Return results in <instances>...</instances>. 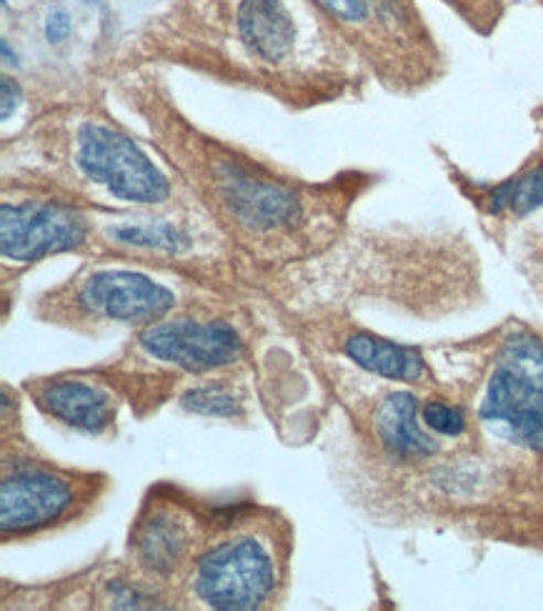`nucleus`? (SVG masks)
<instances>
[{"instance_id": "1", "label": "nucleus", "mask_w": 543, "mask_h": 611, "mask_svg": "<svg viewBox=\"0 0 543 611\" xmlns=\"http://www.w3.org/2000/svg\"><path fill=\"white\" fill-rule=\"evenodd\" d=\"M481 414L509 424L521 444L543 449V346L536 339L517 336L503 346Z\"/></svg>"}, {"instance_id": "2", "label": "nucleus", "mask_w": 543, "mask_h": 611, "mask_svg": "<svg viewBox=\"0 0 543 611\" xmlns=\"http://www.w3.org/2000/svg\"><path fill=\"white\" fill-rule=\"evenodd\" d=\"M275 587L273 559L253 536L220 542L193 574V591L210 609H259Z\"/></svg>"}, {"instance_id": "3", "label": "nucleus", "mask_w": 543, "mask_h": 611, "mask_svg": "<svg viewBox=\"0 0 543 611\" xmlns=\"http://www.w3.org/2000/svg\"><path fill=\"white\" fill-rule=\"evenodd\" d=\"M78 168L110 196L131 204H161L169 198V181L149 156L108 126L86 123L78 133Z\"/></svg>"}, {"instance_id": "4", "label": "nucleus", "mask_w": 543, "mask_h": 611, "mask_svg": "<svg viewBox=\"0 0 543 611\" xmlns=\"http://www.w3.org/2000/svg\"><path fill=\"white\" fill-rule=\"evenodd\" d=\"M86 239V223L70 208L53 204H3L0 214V246L8 261H39L61 253Z\"/></svg>"}, {"instance_id": "5", "label": "nucleus", "mask_w": 543, "mask_h": 611, "mask_svg": "<svg viewBox=\"0 0 543 611\" xmlns=\"http://www.w3.org/2000/svg\"><path fill=\"white\" fill-rule=\"evenodd\" d=\"M145 353L186 371H214L234 363L241 353V339L220 321H161L143 331Z\"/></svg>"}, {"instance_id": "6", "label": "nucleus", "mask_w": 543, "mask_h": 611, "mask_svg": "<svg viewBox=\"0 0 543 611\" xmlns=\"http://www.w3.org/2000/svg\"><path fill=\"white\" fill-rule=\"evenodd\" d=\"M76 487L43 467H15L3 477L0 491V526L3 534H28L70 512Z\"/></svg>"}, {"instance_id": "7", "label": "nucleus", "mask_w": 543, "mask_h": 611, "mask_svg": "<svg viewBox=\"0 0 543 611\" xmlns=\"http://www.w3.org/2000/svg\"><path fill=\"white\" fill-rule=\"evenodd\" d=\"M80 304L110 321L141 324L169 312L173 294L141 273L104 271L86 281L80 291Z\"/></svg>"}, {"instance_id": "8", "label": "nucleus", "mask_w": 543, "mask_h": 611, "mask_svg": "<svg viewBox=\"0 0 543 611\" xmlns=\"http://www.w3.org/2000/svg\"><path fill=\"white\" fill-rule=\"evenodd\" d=\"M39 404L58 422L78 432L100 434L113 422V399L106 389L86 381H53L39 391Z\"/></svg>"}, {"instance_id": "9", "label": "nucleus", "mask_w": 543, "mask_h": 611, "mask_svg": "<svg viewBox=\"0 0 543 611\" xmlns=\"http://www.w3.org/2000/svg\"><path fill=\"white\" fill-rule=\"evenodd\" d=\"M238 33L253 56L283 61L293 45V21L281 0H243L238 8Z\"/></svg>"}, {"instance_id": "10", "label": "nucleus", "mask_w": 543, "mask_h": 611, "mask_svg": "<svg viewBox=\"0 0 543 611\" xmlns=\"http://www.w3.org/2000/svg\"><path fill=\"white\" fill-rule=\"evenodd\" d=\"M226 198L234 214L253 228H275L291 221V216L296 214L293 198L285 190L248 176H238V173L226 181Z\"/></svg>"}, {"instance_id": "11", "label": "nucleus", "mask_w": 543, "mask_h": 611, "mask_svg": "<svg viewBox=\"0 0 543 611\" xmlns=\"http://www.w3.org/2000/svg\"><path fill=\"white\" fill-rule=\"evenodd\" d=\"M346 353L368 371L385 379L413 381L423 373L421 356L406 346L373 339V336H351L346 341Z\"/></svg>"}, {"instance_id": "12", "label": "nucleus", "mask_w": 543, "mask_h": 611, "mask_svg": "<svg viewBox=\"0 0 543 611\" xmlns=\"http://www.w3.org/2000/svg\"><path fill=\"white\" fill-rule=\"evenodd\" d=\"M138 559L155 574H169L178 567L188 549V536L176 519L159 514L141 526L135 539Z\"/></svg>"}, {"instance_id": "13", "label": "nucleus", "mask_w": 543, "mask_h": 611, "mask_svg": "<svg viewBox=\"0 0 543 611\" xmlns=\"http://www.w3.org/2000/svg\"><path fill=\"white\" fill-rule=\"evenodd\" d=\"M381 439L401 454H434L436 444L421 432L416 422V399L409 394H393L379 408Z\"/></svg>"}, {"instance_id": "14", "label": "nucleus", "mask_w": 543, "mask_h": 611, "mask_svg": "<svg viewBox=\"0 0 543 611\" xmlns=\"http://www.w3.org/2000/svg\"><path fill=\"white\" fill-rule=\"evenodd\" d=\"M543 204V166L526 173L519 181H511L501 188L493 190L491 211H501L503 206H511L519 216L531 214L533 208Z\"/></svg>"}, {"instance_id": "15", "label": "nucleus", "mask_w": 543, "mask_h": 611, "mask_svg": "<svg viewBox=\"0 0 543 611\" xmlns=\"http://www.w3.org/2000/svg\"><path fill=\"white\" fill-rule=\"evenodd\" d=\"M116 239L135 246H149V249H165L178 251L186 246V236L178 233L176 228L169 223H141V226H123L113 231Z\"/></svg>"}, {"instance_id": "16", "label": "nucleus", "mask_w": 543, "mask_h": 611, "mask_svg": "<svg viewBox=\"0 0 543 611\" xmlns=\"http://www.w3.org/2000/svg\"><path fill=\"white\" fill-rule=\"evenodd\" d=\"M183 406L193 414H204V416H234L241 408V401L234 394V389L226 386H198L188 391L183 396Z\"/></svg>"}, {"instance_id": "17", "label": "nucleus", "mask_w": 543, "mask_h": 611, "mask_svg": "<svg viewBox=\"0 0 543 611\" xmlns=\"http://www.w3.org/2000/svg\"><path fill=\"white\" fill-rule=\"evenodd\" d=\"M423 422L434 428V432L446 434V436H458L466 428L464 414L446 404H438V401H434V404H428L426 408H423Z\"/></svg>"}, {"instance_id": "18", "label": "nucleus", "mask_w": 543, "mask_h": 611, "mask_svg": "<svg viewBox=\"0 0 543 611\" xmlns=\"http://www.w3.org/2000/svg\"><path fill=\"white\" fill-rule=\"evenodd\" d=\"M318 3L340 21H361L368 13V0H318Z\"/></svg>"}, {"instance_id": "19", "label": "nucleus", "mask_w": 543, "mask_h": 611, "mask_svg": "<svg viewBox=\"0 0 543 611\" xmlns=\"http://www.w3.org/2000/svg\"><path fill=\"white\" fill-rule=\"evenodd\" d=\"M70 33V18L63 8H53L48 21H45V35H48L51 43L66 41Z\"/></svg>"}, {"instance_id": "20", "label": "nucleus", "mask_w": 543, "mask_h": 611, "mask_svg": "<svg viewBox=\"0 0 543 611\" xmlns=\"http://www.w3.org/2000/svg\"><path fill=\"white\" fill-rule=\"evenodd\" d=\"M18 100H21V90H18V86L11 84V80L3 78V118L15 111Z\"/></svg>"}]
</instances>
